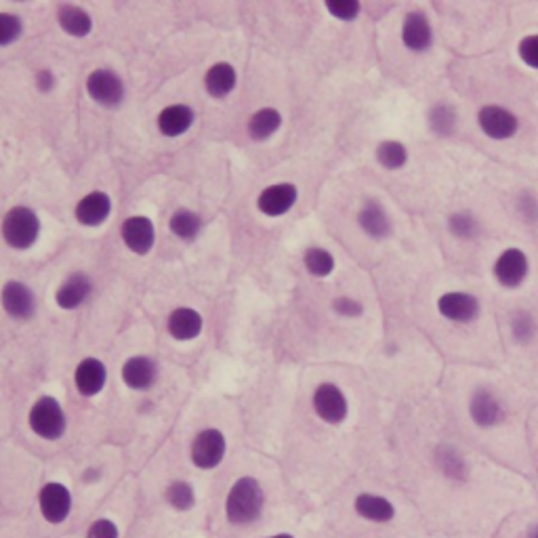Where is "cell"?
Instances as JSON below:
<instances>
[{"label": "cell", "instance_id": "obj_12", "mask_svg": "<svg viewBox=\"0 0 538 538\" xmlns=\"http://www.w3.org/2000/svg\"><path fill=\"white\" fill-rule=\"evenodd\" d=\"M39 509L51 525L64 524L72 513V492L59 481H47L39 492Z\"/></svg>", "mask_w": 538, "mask_h": 538}, {"label": "cell", "instance_id": "obj_9", "mask_svg": "<svg viewBox=\"0 0 538 538\" xmlns=\"http://www.w3.org/2000/svg\"><path fill=\"white\" fill-rule=\"evenodd\" d=\"M399 40H402V47L406 51L412 55L429 53L435 42V30L429 15L418 9L408 11L404 15L402 26H399Z\"/></svg>", "mask_w": 538, "mask_h": 538}, {"label": "cell", "instance_id": "obj_43", "mask_svg": "<svg viewBox=\"0 0 538 538\" xmlns=\"http://www.w3.org/2000/svg\"><path fill=\"white\" fill-rule=\"evenodd\" d=\"M265 538H297V536L291 534V532H278V534H272V536H265Z\"/></svg>", "mask_w": 538, "mask_h": 538}, {"label": "cell", "instance_id": "obj_19", "mask_svg": "<svg viewBox=\"0 0 538 538\" xmlns=\"http://www.w3.org/2000/svg\"><path fill=\"white\" fill-rule=\"evenodd\" d=\"M158 379V366L148 355H135L122 364V381L129 390L148 391Z\"/></svg>", "mask_w": 538, "mask_h": 538}, {"label": "cell", "instance_id": "obj_28", "mask_svg": "<svg viewBox=\"0 0 538 538\" xmlns=\"http://www.w3.org/2000/svg\"><path fill=\"white\" fill-rule=\"evenodd\" d=\"M58 22L66 34L74 39H85L93 30V20L83 7L78 4H61L58 11Z\"/></svg>", "mask_w": 538, "mask_h": 538}, {"label": "cell", "instance_id": "obj_1", "mask_svg": "<svg viewBox=\"0 0 538 538\" xmlns=\"http://www.w3.org/2000/svg\"><path fill=\"white\" fill-rule=\"evenodd\" d=\"M265 509V490L261 481L250 475L238 478L225 497V519L229 525L244 528L253 525Z\"/></svg>", "mask_w": 538, "mask_h": 538}, {"label": "cell", "instance_id": "obj_35", "mask_svg": "<svg viewBox=\"0 0 538 538\" xmlns=\"http://www.w3.org/2000/svg\"><path fill=\"white\" fill-rule=\"evenodd\" d=\"M324 9H327L336 22L352 23L358 20L362 13V3L360 0H327Z\"/></svg>", "mask_w": 538, "mask_h": 538}, {"label": "cell", "instance_id": "obj_16", "mask_svg": "<svg viewBox=\"0 0 538 538\" xmlns=\"http://www.w3.org/2000/svg\"><path fill=\"white\" fill-rule=\"evenodd\" d=\"M0 303H3V309L7 311V316L15 318V320H30L36 311V297L32 289L28 284L17 282V280H11V282L3 286Z\"/></svg>", "mask_w": 538, "mask_h": 538}, {"label": "cell", "instance_id": "obj_38", "mask_svg": "<svg viewBox=\"0 0 538 538\" xmlns=\"http://www.w3.org/2000/svg\"><path fill=\"white\" fill-rule=\"evenodd\" d=\"M23 32V23L20 15L15 13H0V47L13 45L15 40H20Z\"/></svg>", "mask_w": 538, "mask_h": 538}, {"label": "cell", "instance_id": "obj_31", "mask_svg": "<svg viewBox=\"0 0 538 538\" xmlns=\"http://www.w3.org/2000/svg\"><path fill=\"white\" fill-rule=\"evenodd\" d=\"M282 127V114L276 108L256 110L248 121V135L255 141H265L272 135H276Z\"/></svg>", "mask_w": 538, "mask_h": 538}, {"label": "cell", "instance_id": "obj_25", "mask_svg": "<svg viewBox=\"0 0 538 538\" xmlns=\"http://www.w3.org/2000/svg\"><path fill=\"white\" fill-rule=\"evenodd\" d=\"M374 160L387 173H399L408 166L410 149L399 139H383L374 148Z\"/></svg>", "mask_w": 538, "mask_h": 538}, {"label": "cell", "instance_id": "obj_20", "mask_svg": "<svg viewBox=\"0 0 538 538\" xmlns=\"http://www.w3.org/2000/svg\"><path fill=\"white\" fill-rule=\"evenodd\" d=\"M112 212V200L105 192H91L85 198H80V202L74 209L76 221L86 228H97V225L105 223V219Z\"/></svg>", "mask_w": 538, "mask_h": 538}, {"label": "cell", "instance_id": "obj_24", "mask_svg": "<svg viewBox=\"0 0 538 538\" xmlns=\"http://www.w3.org/2000/svg\"><path fill=\"white\" fill-rule=\"evenodd\" d=\"M168 333L177 341H192L202 333L204 320L200 311L192 308H177L168 316Z\"/></svg>", "mask_w": 538, "mask_h": 538}, {"label": "cell", "instance_id": "obj_2", "mask_svg": "<svg viewBox=\"0 0 538 538\" xmlns=\"http://www.w3.org/2000/svg\"><path fill=\"white\" fill-rule=\"evenodd\" d=\"M467 415L475 427L490 431L500 427L507 421V404L492 387L480 385L469 396Z\"/></svg>", "mask_w": 538, "mask_h": 538}, {"label": "cell", "instance_id": "obj_32", "mask_svg": "<svg viewBox=\"0 0 538 538\" xmlns=\"http://www.w3.org/2000/svg\"><path fill=\"white\" fill-rule=\"evenodd\" d=\"M303 265L314 278L333 276L336 269L335 255L322 247H309L303 253Z\"/></svg>", "mask_w": 538, "mask_h": 538}, {"label": "cell", "instance_id": "obj_6", "mask_svg": "<svg viewBox=\"0 0 538 538\" xmlns=\"http://www.w3.org/2000/svg\"><path fill=\"white\" fill-rule=\"evenodd\" d=\"M28 423L30 429L39 437H42V440L55 442L59 440V437H64L67 427V417L58 398L42 396L36 399L32 408H30Z\"/></svg>", "mask_w": 538, "mask_h": 538}, {"label": "cell", "instance_id": "obj_3", "mask_svg": "<svg viewBox=\"0 0 538 538\" xmlns=\"http://www.w3.org/2000/svg\"><path fill=\"white\" fill-rule=\"evenodd\" d=\"M530 256L522 247H507L492 263V278L503 291H519L530 278Z\"/></svg>", "mask_w": 538, "mask_h": 538}, {"label": "cell", "instance_id": "obj_33", "mask_svg": "<svg viewBox=\"0 0 538 538\" xmlns=\"http://www.w3.org/2000/svg\"><path fill=\"white\" fill-rule=\"evenodd\" d=\"M165 498H166L168 507H171L173 511H179V513L192 511L193 507H196V490H193V486L190 484V481H184V480L171 481V484L166 486Z\"/></svg>", "mask_w": 538, "mask_h": 538}, {"label": "cell", "instance_id": "obj_7", "mask_svg": "<svg viewBox=\"0 0 538 538\" xmlns=\"http://www.w3.org/2000/svg\"><path fill=\"white\" fill-rule=\"evenodd\" d=\"M435 309L444 320L454 327H471L481 316V301L473 292L446 291L437 297Z\"/></svg>", "mask_w": 538, "mask_h": 538}, {"label": "cell", "instance_id": "obj_27", "mask_svg": "<svg viewBox=\"0 0 538 538\" xmlns=\"http://www.w3.org/2000/svg\"><path fill=\"white\" fill-rule=\"evenodd\" d=\"M238 74L234 66L228 64V61H219V64H212L204 74V89L211 97L223 99L228 97L231 91L236 89Z\"/></svg>", "mask_w": 538, "mask_h": 538}, {"label": "cell", "instance_id": "obj_17", "mask_svg": "<svg viewBox=\"0 0 538 538\" xmlns=\"http://www.w3.org/2000/svg\"><path fill=\"white\" fill-rule=\"evenodd\" d=\"M122 242L127 244V248L133 250L135 255H148L154 248L156 242V229L154 223L148 217L135 215L129 217L121 228Z\"/></svg>", "mask_w": 538, "mask_h": 538}, {"label": "cell", "instance_id": "obj_34", "mask_svg": "<svg viewBox=\"0 0 538 538\" xmlns=\"http://www.w3.org/2000/svg\"><path fill=\"white\" fill-rule=\"evenodd\" d=\"M168 228L179 240H193L200 234V228H202V219H200L198 212L190 209H179L173 212Z\"/></svg>", "mask_w": 538, "mask_h": 538}, {"label": "cell", "instance_id": "obj_4", "mask_svg": "<svg viewBox=\"0 0 538 538\" xmlns=\"http://www.w3.org/2000/svg\"><path fill=\"white\" fill-rule=\"evenodd\" d=\"M475 121H478L480 133L484 135L486 139L497 143L516 139L519 135V129H522V118L513 110L498 103L481 105L478 114H475Z\"/></svg>", "mask_w": 538, "mask_h": 538}, {"label": "cell", "instance_id": "obj_10", "mask_svg": "<svg viewBox=\"0 0 538 538\" xmlns=\"http://www.w3.org/2000/svg\"><path fill=\"white\" fill-rule=\"evenodd\" d=\"M228 453V440H225L223 431L209 427L196 434L190 448V459L193 465L202 471H211V469L219 467Z\"/></svg>", "mask_w": 538, "mask_h": 538}, {"label": "cell", "instance_id": "obj_8", "mask_svg": "<svg viewBox=\"0 0 538 538\" xmlns=\"http://www.w3.org/2000/svg\"><path fill=\"white\" fill-rule=\"evenodd\" d=\"M311 408L322 423L339 427L349 418V398L336 383H320L311 393Z\"/></svg>", "mask_w": 538, "mask_h": 538}, {"label": "cell", "instance_id": "obj_18", "mask_svg": "<svg viewBox=\"0 0 538 538\" xmlns=\"http://www.w3.org/2000/svg\"><path fill=\"white\" fill-rule=\"evenodd\" d=\"M74 383H76V390L80 396L93 398L97 393L103 391L105 383H108V368L102 360L97 358H85L76 366V372H74Z\"/></svg>", "mask_w": 538, "mask_h": 538}, {"label": "cell", "instance_id": "obj_5", "mask_svg": "<svg viewBox=\"0 0 538 538\" xmlns=\"http://www.w3.org/2000/svg\"><path fill=\"white\" fill-rule=\"evenodd\" d=\"M4 242L15 250H26L34 247L40 236V219L28 206H15L3 219L0 225Z\"/></svg>", "mask_w": 538, "mask_h": 538}, {"label": "cell", "instance_id": "obj_11", "mask_svg": "<svg viewBox=\"0 0 538 538\" xmlns=\"http://www.w3.org/2000/svg\"><path fill=\"white\" fill-rule=\"evenodd\" d=\"M355 221H358L362 234L374 242H383L393 234V219L390 211H387L385 204L377 198H366L364 202L360 204Z\"/></svg>", "mask_w": 538, "mask_h": 538}, {"label": "cell", "instance_id": "obj_40", "mask_svg": "<svg viewBox=\"0 0 538 538\" xmlns=\"http://www.w3.org/2000/svg\"><path fill=\"white\" fill-rule=\"evenodd\" d=\"M85 538H121V528H118L114 519L99 517L89 525Z\"/></svg>", "mask_w": 538, "mask_h": 538}, {"label": "cell", "instance_id": "obj_42", "mask_svg": "<svg viewBox=\"0 0 538 538\" xmlns=\"http://www.w3.org/2000/svg\"><path fill=\"white\" fill-rule=\"evenodd\" d=\"M525 538H538V522L530 524L528 528H525Z\"/></svg>", "mask_w": 538, "mask_h": 538}, {"label": "cell", "instance_id": "obj_23", "mask_svg": "<svg viewBox=\"0 0 538 538\" xmlns=\"http://www.w3.org/2000/svg\"><path fill=\"white\" fill-rule=\"evenodd\" d=\"M193 121H196V114H193L190 105L175 103L160 112L156 124H158V130L165 137H179V135H185L187 130L192 129Z\"/></svg>", "mask_w": 538, "mask_h": 538}, {"label": "cell", "instance_id": "obj_13", "mask_svg": "<svg viewBox=\"0 0 538 538\" xmlns=\"http://www.w3.org/2000/svg\"><path fill=\"white\" fill-rule=\"evenodd\" d=\"M354 513L368 524L385 525V524L396 522L398 505L393 503L391 498H387L385 494L364 490V492L355 494Z\"/></svg>", "mask_w": 538, "mask_h": 538}, {"label": "cell", "instance_id": "obj_39", "mask_svg": "<svg viewBox=\"0 0 538 538\" xmlns=\"http://www.w3.org/2000/svg\"><path fill=\"white\" fill-rule=\"evenodd\" d=\"M330 308H333L336 316L345 318V320H355V318L364 316V303H362L360 299H354L347 295L335 297L333 303H330Z\"/></svg>", "mask_w": 538, "mask_h": 538}, {"label": "cell", "instance_id": "obj_14", "mask_svg": "<svg viewBox=\"0 0 538 538\" xmlns=\"http://www.w3.org/2000/svg\"><path fill=\"white\" fill-rule=\"evenodd\" d=\"M86 91H89L93 102L103 105V108H116L124 99L122 78L110 67L91 72L86 78Z\"/></svg>", "mask_w": 538, "mask_h": 538}, {"label": "cell", "instance_id": "obj_22", "mask_svg": "<svg viewBox=\"0 0 538 538\" xmlns=\"http://www.w3.org/2000/svg\"><path fill=\"white\" fill-rule=\"evenodd\" d=\"M425 121H427V129L431 130V135L440 137V139H450V137H454L456 130H459V112L448 102L431 103Z\"/></svg>", "mask_w": 538, "mask_h": 538}, {"label": "cell", "instance_id": "obj_37", "mask_svg": "<svg viewBox=\"0 0 538 538\" xmlns=\"http://www.w3.org/2000/svg\"><path fill=\"white\" fill-rule=\"evenodd\" d=\"M517 58L525 67L538 72V32L525 34L517 40Z\"/></svg>", "mask_w": 538, "mask_h": 538}, {"label": "cell", "instance_id": "obj_41", "mask_svg": "<svg viewBox=\"0 0 538 538\" xmlns=\"http://www.w3.org/2000/svg\"><path fill=\"white\" fill-rule=\"evenodd\" d=\"M55 86V74L49 70V67H42V70L36 72V89L47 93Z\"/></svg>", "mask_w": 538, "mask_h": 538}, {"label": "cell", "instance_id": "obj_29", "mask_svg": "<svg viewBox=\"0 0 538 538\" xmlns=\"http://www.w3.org/2000/svg\"><path fill=\"white\" fill-rule=\"evenodd\" d=\"M435 465L442 471L444 478H448V480L462 481V480H467V475H469L467 459L459 453V450L448 446V444H442V446H437V450H435Z\"/></svg>", "mask_w": 538, "mask_h": 538}, {"label": "cell", "instance_id": "obj_21", "mask_svg": "<svg viewBox=\"0 0 538 538\" xmlns=\"http://www.w3.org/2000/svg\"><path fill=\"white\" fill-rule=\"evenodd\" d=\"M93 291V280L83 272L72 273L70 278L64 280V284L59 286L55 292V301L61 309H76L89 299Z\"/></svg>", "mask_w": 538, "mask_h": 538}, {"label": "cell", "instance_id": "obj_15", "mask_svg": "<svg viewBox=\"0 0 538 538\" xmlns=\"http://www.w3.org/2000/svg\"><path fill=\"white\" fill-rule=\"evenodd\" d=\"M299 200L295 184H273L265 187L256 198V209L267 217H282L292 211Z\"/></svg>", "mask_w": 538, "mask_h": 538}, {"label": "cell", "instance_id": "obj_36", "mask_svg": "<svg viewBox=\"0 0 538 538\" xmlns=\"http://www.w3.org/2000/svg\"><path fill=\"white\" fill-rule=\"evenodd\" d=\"M516 211L519 219L528 225H538V196L530 190H522L516 198Z\"/></svg>", "mask_w": 538, "mask_h": 538}, {"label": "cell", "instance_id": "obj_26", "mask_svg": "<svg viewBox=\"0 0 538 538\" xmlns=\"http://www.w3.org/2000/svg\"><path fill=\"white\" fill-rule=\"evenodd\" d=\"M446 229L454 240L473 242L478 240L481 231H484V223H481V219L475 215V212L461 209V211H453L446 217Z\"/></svg>", "mask_w": 538, "mask_h": 538}, {"label": "cell", "instance_id": "obj_30", "mask_svg": "<svg viewBox=\"0 0 538 538\" xmlns=\"http://www.w3.org/2000/svg\"><path fill=\"white\" fill-rule=\"evenodd\" d=\"M509 335L517 345L528 347L538 336V320L530 309H516L509 316Z\"/></svg>", "mask_w": 538, "mask_h": 538}]
</instances>
